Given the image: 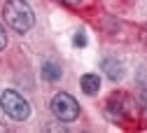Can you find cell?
Wrapping results in <instances>:
<instances>
[{
	"label": "cell",
	"instance_id": "6da1fadb",
	"mask_svg": "<svg viewBox=\"0 0 147 133\" xmlns=\"http://www.w3.org/2000/svg\"><path fill=\"white\" fill-rule=\"evenodd\" d=\"M3 14H5V24L9 28H14L16 33H28L35 24L33 9L26 0H7Z\"/></svg>",
	"mask_w": 147,
	"mask_h": 133
},
{
	"label": "cell",
	"instance_id": "7a4b0ae2",
	"mask_svg": "<svg viewBox=\"0 0 147 133\" xmlns=\"http://www.w3.org/2000/svg\"><path fill=\"white\" fill-rule=\"evenodd\" d=\"M0 107H3V112L7 117H12L16 122L28 119V115H30L28 101L21 96V93H16V91H3V96H0Z\"/></svg>",
	"mask_w": 147,
	"mask_h": 133
},
{
	"label": "cell",
	"instance_id": "3957f363",
	"mask_svg": "<svg viewBox=\"0 0 147 133\" xmlns=\"http://www.w3.org/2000/svg\"><path fill=\"white\" fill-rule=\"evenodd\" d=\"M51 112L54 117L61 119V122H75L80 117V103L70 96V93H56L51 98Z\"/></svg>",
	"mask_w": 147,
	"mask_h": 133
},
{
	"label": "cell",
	"instance_id": "277c9868",
	"mask_svg": "<svg viewBox=\"0 0 147 133\" xmlns=\"http://www.w3.org/2000/svg\"><path fill=\"white\" fill-rule=\"evenodd\" d=\"M103 72L107 75L112 82H117V80H121V75H124V68H121V63L117 61V59H112V56H107V59H103Z\"/></svg>",
	"mask_w": 147,
	"mask_h": 133
},
{
	"label": "cell",
	"instance_id": "5b68a950",
	"mask_svg": "<svg viewBox=\"0 0 147 133\" xmlns=\"http://www.w3.org/2000/svg\"><path fill=\"white\" fill-rule=\"evenodd\" d=\"M80 86H82V91L86 93V96H96L98 93V89H100V77L98 75H82V80H80Z\"/></svg>",
	"mask_w": 147,
	"mask_h": 133
},
{
	"label": "cell",
	"instance_id": "8992f818",
	"mask_svg": "<svg viewBox=\"0 0 147 133\" xmlns=\"http://www.w3.org/2000/svg\"><path fill=\"white\" fill-rule=\"evenodd\" d=\"M42 80H47V82H56V80H61V65L47 61V63L42 65Z\"/></svg>",
	"mask_w": 147,
	"mask_h": 133
},
{
	"label": "cell",
	"instance_id": "52a82bcc",
	"mask_svg": "<svg viewBox=\"0 0 147 133\" xmlns=\"http://www.w3.org/2000/svg\"><path fill=\"white\" fill-rule=\"evenodd\" d=\"M72 42H75V47H84V45H86V35H84V30H77L75 37H72Z\"/></svg>",
	"mask_w": 147,
	"mask_h": 133
},
{
	"label": "cell",
	"instance_id": "ba28073f",
	"mask_svg": "<svg viewBox=\"0 0 147 133\" xmlns=\"http://www.w3.org/2000/svg\"><path fill=\"white\" fill-rule=\"evenodd\" d=\"M5 45H7V35H5V28L0 26V49H5Z\"/></svg>",
	"mask_w": 147,
	"mask_h": 133
},
{
	"label": "cell",
	"instance_id": "9c48e42d",
	"mask_svg": "<svg viewBox=\"0 0 147 133\" xmlns=\"http://www.w3.org/2000/svg\"><path fill=\"white\" fill-rule=\"evenodd\" d=\"M61 3H65V5H80L82 0H61Z\"/></svg>",
	"mask_w": 147,
	"mask_h": 133
}]
</instances>
